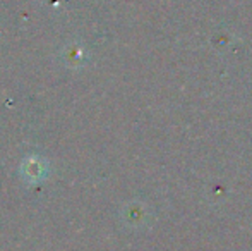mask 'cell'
<instances>
[{
    "instance_id": "cell-1",
    "label": "cell",
    "mask_w": 252,
    "mask_h": 251,
    "mask_svg": "<svg viewBox=\"0 0 252 251\" xmlns=\"http://www.w3.org/2000/svg\"><path fill=\"white\" fill-rule=\"evenodd\" d=\"M21 174L28 182H38L47 176V164L36 157H28L21 165Z\"/></svg>"
}]
</instances>
